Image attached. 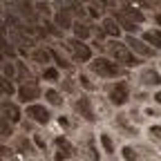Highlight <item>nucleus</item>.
Here are the masks:
<instances>
[{"mask_svg":"<svg viewBox=\"0 0 161 161\" xmlns=\"http://www.w3.org/2000/svg\"><path fill=\"white\" fill-rule=\"evenodd\" d=\"M110 52L116 58V63H123V65H130V67L136 65V58L130 54L128 45H123V43H110Z\"/></svg>","mask_w":161,"mask_h":161,"instance_id":"f257e3e1","label":"nucleus"},{"mask_svg":"<svg viewBox=\"0 0 161 161\" xmlns=\"http://www.w3.org/2000/svg\"><path fill=\"white\" fill-rule=\"evenodd\" d=\"M92 69H94L98 76H105V78L119 76V65H116V63H110L108 58H96L94 63H92Z\"/></svg>","mask_w":161,"mask_h":161,"instance_id":"f03ea898","label":"nucleus"},{"mask_svg":"<svg viewBox=\"0 0 161 161\" xmlns=\"http://www.w3.org/2000/svg\"><path fill=\"white\" fill-rule=\"evenodd\" d=\"M128 96H130V90H128L125 83H116L112 87V92H110V101H112L114 105H123L125 101H128Z\"/></svg>","mask_w":161,"mask_h":161,"instance_id":"7ed1b4c3","label":"nucleus"},{"mask_svg":"<svg viewBox=\"0 0 161 161\" xmlns=\"http://www.w3.org/2000/svg\"><path fill=\"white\" fill-rule=\"evenodd\" d=\"M67 45H69V49L74 52V56H76V58H80V60H90V58H92V52H90V47H87V45H83L78 38L69 40Z\"/></svg>","mask_w":161,"mask_h":161,"instance_id":"20e7f679","label":"nucleus"},{"mask_svg":"<svg viewBox=\"0 0 161 161\" xmlns=\"http://www.w3.org/2000/svg\"><path fill=\"white\" fill-rule=\"evenodd\" d=\"M27 116H31L34 121H38V123H47L49 121V112L43 105H29L27 108Z\"/></svg>","mask_w":161,"mask_h":161,"instance_id":"39448f33","label":"nucleus"},{"mask_svg":"<svg viewBox=\"0 0 161 161\" xmlns=\"http://www.w3.org/2000/svg\"><path fill=\"white\" fill-rule=\"evenodd\" d=\"M76 110L83 114L87 121H94V119H96L94 112H92V105H90V98H85V96H80V98L76 101Z\"/></svg>","mask_w":161,"mask_h":161,"instance_id":"423d86ee","label":"nucleus"},{"mask_svg":"<svg viewBox=\"0 0 161 161\" xmlns=\"http://www.w3.org/2000/svg\"><path fill=\"white\" fill-rule=\"evenodd\" d=\"M125 45H128V47H132L134 52H139L141 56H152V54H154V52H152L150 47H146V45H143V43H141V40H136L134 36H130V38L125 40Z\"/></svg>","mask_w":161,"mask_h":161,"instance_id":"0eeeda50","label":"nucleus"},{"mask_svg":"<svg viewBox=\"0 0 161 161\" xmlns=\"http://www.w3.org/2000/svg\"><path fill=\"white\" fill-rule=\"evenodd\" d=\"M0 114H3L7 121H11V123H16V121L20 119V110H18L14 103H5L3 108H0Z\"/></svg>","mask_w":161,"mask_h":161,"instance_id":"6e6552de","label":"nucleus"},{"mask_svg":"<svg viewBox=\"0 0 161 161\" xmlns=\"http://www.w3.org/2000/svg\"><path fill=\"white\" fill-rule=\"evenodd\" d=\"M18 94H20V98H23L25 101V103H27V101H34V98H38V87L36 85H23V87H20L18 90Z\"/></svg>","mask_w":161,"mask_h":161,"instance_id":"1a4fd4ad","label":"nucleus"},{"mask_svg":"<svg viewBox=\"0 0 161 161\" xmlns=\"http://www.w3.org/2000/svg\"><path fill=\"white\" fill-rule=\"evenodd\" d=\"M56 146H58V150H60V152L56 154L58 161H63L65 157L72 154V146H69V141H67V139H56Z\"/></svg>","mask_w":161,"mask_h":161,"instance_id":"9d476101","label":"nucleus"},{"mask_svg":"<svg viewBox=\"0 0 161 161\" xmlns=\"http://www.w3.org/2000/svg\"><path fill=\"white\" fill-rule=\"evenodd\" d=\"M141 80H143L146 85H159V83H161V76H159L154 69H143V74H141Z\"/></svg>","mask_w":161,"mask_h":161,"instance_id":"9b49d317","label":"nucleus"},{"mask_svg":"<svg viewBox=\"0 0 161 161\" xmlns=\"http://www.w3.org/2000/svg\"><path fill=\"white\" fill-rule=\"evenodd\" d=\"M146 43H152L157 49H161V31H146Z\"/></svg>","mask_w":161,"mask_h":161,"instance_id":"f8f14e48","label":"nucleus"},{"mask_svg":"<svg viewBox=\"0 0 161 161\" xmlns=\"http://www.w3.org/2000/svg\"><path fill=\"white\" fill-rule=\"evenodd\" d=\"M103 27H105V34H110V36H119V25H116V20H114V18H105V20H103Z\"/></svg>","mask_w":161,"mask_h":161,"instance_id":"ddd939ff","label":"nucleus"},{"mask_svg":"<svg viewBox=\"0 0 161 161\" xmlns=\"http://www.w3.org/2000/svg\"><path fill=\"white\" fill-rule=\"evenodd\" d=\"M14 132H11V123L7 119H3L0 116V136H11Z\"/></svg>","mask_w":161,"mask_h":161,"instance_id":"4468645a","label":"nucleus"},{"mask_svg":"<svg viewBox=\"0 0 161 161\" xmlns=\"http://www.w3.org/2000/svg\"><path fill=\"white\" fill-rule=\"evenodd\" d=\"M56 23L60 25V27H69L72 25V20H69V14H65V11H60V14H56Z\"/></svg>","mask_w":161,"mask_h":161,"instance_id":"2eb2a0df","label":"nucleus"},{"mask_svg":"<svg viewBox=\"0 0 161 161\" xmlns=\"http://www.w3.org/2000/svg\"><path fill=\"white\" fill-rule=\"evenodd\" d=\"M49 56H52V54H49V52H45V49H36V52H34V58L38 60V63H47Z\"/></svg>","mask_w":161,"mask_h":161,"instance_id":"dca6fc26","label":"nucleus"},{"mask_svg":"<svg viewBox=\"0 0 161 161\" xmlns=\"http://www.w3.org/2000/svg\"><path fill=\"white\" fill-rule=\"evenodd\" d=\"M74 31H76V38H78V40H83V38H87V36H90V29H87L85 25H76V27H74Z\"/></svg>","mask_w":161,"mask_h":161,"instance_id":"f3484780","label":"nucleus"},{"mask_svg":"<svg viewBox=\"0 0 161 161\" xmlns=\"http://www.w3.org/2000/svg\"><path fill=\"white\" fill-rule=\"evenodd\" d=\"M45 96H47V101H49L52 105H58V103H60V94H58V92H54V90H47V92H45Z\"/></svg>","mask_w":161,"mask_h":161,"instance_id":"a211bd4d","label":"nucleus"},{"mask_svg":"<svg viewBox=\"0 0 161 161\" xmlns=\"http://www.w3.org/2000/svg\"><path fill=\"white\" fill-rule=\"evenodd\" d=\"M0 92H5V94H14V85L9 83L7 78L0 76Z\"/></svg>","mask_w":161,"mask_h":161,"instance_id":"6ab92c4d","label":"nucleus"},{"mask_svg":"<svg viewBox=\"0 0 161 161\" xmlns=\"http://www.w3.org/2000/svg\"><path fill=\"white\" fill-rule=\"evenodd\" d=\"M101 143H103V148H105V152H114V146H112V139L108 136V134H101Z\"/></svg>","mask_w":161,"mask_h":161,"instance_id":"aec40b11","label":"nucleus"},{"mask_svg":"<svg viewBox=\"0 0 161 161\" xmlns=\"http://www.w3.org/2000/svg\"><path fill=\"white\" fill-rule=\"evenodd\" d=\"M49 54H52V56H54V58H56V63H58V65H60V67H69V63H67V60H65V58H63V56H60V54H58V52H56V49H52V52H49Z\"/></svg>","mask_w":161,"mask_h":161,"instance_id":"412c9836","label":"nucleus"},{"mask_svg":"<svg viewBox=\"0 0 161 161\" xmlns=\"http://www.w3.org/2000/svg\"><path fill=\"white\" fill-rule=\"evenodd\" d=\"M123 159H125V161H136V152L128 146V148H123Z\"/></svg>","mask_w":161,"mask_h":161,"instance_id":"4be33fe9","label":"nucleus"},{"mask_svg":"<svg viewBox=\"0 0 161 161\" xmlns=\"http://www.w3.org/2000/svg\"><path fill=\"white\" fill-rule=\"evenodd\" d=\"M45 78H49V80H56V78H58V72H56L54 67H47V69H45Z\"/></svg>","mask_w":161,"mask_h":161,"instance_id":"5701e85b","label":"nucleus"},{"mask_svg":"<svg viewBox=\"0 0 161 161\" xmlns=\"http://www.w3.org/2000/svg\"><path fill=\"white\" fill-rule=\"evenodd\" d=\"M128 14L136 20V23H141V20H143V14H141V11H134V9H128Z\"/></svg>","mask_w":161,"mask_h":161,"instance_id":"b1692460","label":"nucleus"},{"mask_svg":"<svg viewBox=\"0 0 161 161\" xmlns=\"http://www.w3.org/2000/svg\"><path fill=\"white\" fill-rule=\"evenodd\" d=\"M150 134L157 136V139H161V125H152V128H150Z\"/></svg>","mask_w":161,"mask_h":161,"instance_id":"393cba45","label":"nucleus"},{"mask_svg":"<svg viewBox=\"0 0 161 161\" xmlns=\"http://www.w3.org/2000/svg\"><path fill=\"white\" fill-rule=\"evenodd\" d=\"M154 98H157V103L161 105V92H157V96H154Z\"/></svg>","mask_w":161,"mask_h":161,"instance_id":"a878e982","label":"nucleus"},{"mask_svg":"<svg viewBox=\"0 0 161 161\" xmlns=\"http://www.w3.org/2000/svg\"><path fill=\"white\" fill-rule=\"evenodd\" d=\"M157 25H161V14H159V16H157Z\"/></svg>","mask_w":161,"mask_h":161,"instance_id":"bb28decb","label":"nucleus"}]
</instances>
